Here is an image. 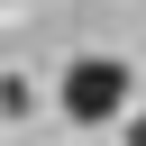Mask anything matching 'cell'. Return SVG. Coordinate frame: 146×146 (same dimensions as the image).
Returning <instances> with one entry per match:
<instances>
[{
  "mask_svg": "<svg viewBox=\"0 0 146 146\" xmlns=\"http://www.w3.org/2000/svg\"><path fill=\"white\" fill-rule=\"evenodd\" d=\"M128 146H146V119H128Z\"/></svg>",
  "mask_w": 146,
  "mask_h": 146,
  "instance_id": "7a4b0ae2",
  "label": "cell"
},
{
  "mask_svg": "<svg viewBox=\"0 0 146 146\" xmlns=\"http://www.w3.org/2000/svg\"><path fill=\"white\" fill-rule=\"evenodd\" d=\"M128 91H137V73H128L119 55H73L64 82H55V110H64L73 128H100V119L128 110Z\"/></svg>",
  "mask_w": 146,
  "mask_h": 146,
  "instance_id": "6da1fadb",
  "label": "cell"
}]
</instances>
